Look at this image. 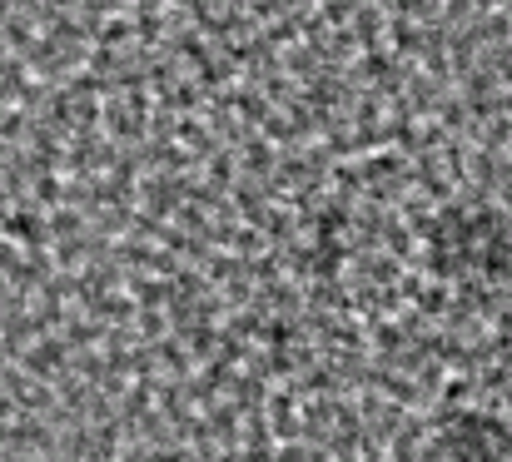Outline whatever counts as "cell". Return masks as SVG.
Segmentation results:
<instances>
[{"label":"cell","instance_id":"obj_2","mask_svg":"<svg viewBox=\"0 0 512 462\" xmlns=\"http://www.w3.org/2000/svg\"><path fill=\"white\" fill-rule=\"evenodd\" d=\"M443 458L448 462H508L512 433L488 413H458L443 428Z\"/></svg>","mask_w":512,"mask_h":462},{"label":"cell","instance_id":"obj_1","mask_svg":"<svg viewBox=\"0 0 512 462\" xmlns=\"http://www.w3.org/2000/svg\"><path fill=\"white\" fill-rule=\"evenodd\" d=\"M433 264L458 279V284H498L512 264L508 249V229L493 219V214H478V209H453L443 214V224L433 229Z\"/></svg>","mask_w":512,"mask_h":462}]
</instances>
